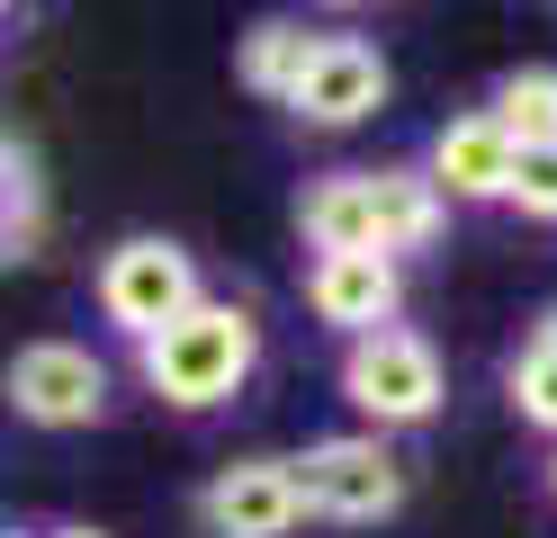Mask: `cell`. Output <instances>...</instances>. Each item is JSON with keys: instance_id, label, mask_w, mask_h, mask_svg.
Listing matches in <instances>:
<instances>
[{"instance_id": "1", "label": "cell", "mask_w": 557, "mask_h": 538, "mask_svg": "<svg viewBox=\"0 0 557 538\" xmlns=\"http://www.w3.org/2000/svg\"><path fill=\"white\" fill-rule=\"evenodd\" d=\"M135 359H145V386L162 395V404L207 413V404H225V395L252 377L261 323H252V305H234V297H198L181 323H162L153 341H135Z\"/></svg>"}, {"instance_id": "2", "label": "cell", "mask_w": 557, "mask_h": 538, "mask_svg": "<svg viewBox=\"0 0 557 538\" xmlns=\"http://www.w3.org/2000/svg\"><path fill=\"white\" fill-rule=\"evenodd\" d=\"M342 395L377 422V430H405V422H432L441 413V350L423 333H405V323H387V333H360L351 359H342Z\"/></svg>"}, {"instance_id": "3", "label": "cell", "mask_w": 557, "mask_h": 538, "mask_svg": "<svg viewBox=\"0 0 557 538\" xmlns=\"http://www.w3.org/2000/svg\"><path fill=\"white\" fill-rule=\"evenodd\" d=\"M189 305H198V270H189L181 242L135 234V242H117L109 261H99V314H109L126 341H153L162 323H181Z\"/></svg>"}, {"instance_id": "4", "label": "cell", "mask_w": 557, "mask_h": 538, "mask_svg": "<svg viewBox=\"0 0 557 538\" xmlns=\"http://www.w3.org/2000/svg\"><path fill=\"white\" fill-rule=\"evenodd\" d=\"M288 485H297V512L387 521L396 502H405V466L377 449V440H315L306 458H288Z\"/></svg>"}, {"instance_id": "5", "label": "cell", "mask_w": 557, "mask_h": 538, "mask_svg": "<svg viewBox=\"0 0 557 538\" xmlns=\"http://www.w3.org/2000/svg\"><path fill=\"white\" fill-rule=\"evenodd\" d=\"M0 386H10V404L27 422H46V430H82V422L109 413V368H99L82 341H27Z\"/></svg>"}, {"instance_id": "6", "label": "cell", "mask_w": 557, "mask_h": 538, "mask_svg": "<svg viewBox=\"0 0 557 538\" xmlns=\"http://www.w3.org/2000/svg\"><path fill=\"white\" fill-rule=\"evenodd\" d=\"M288 108L306 126H360L387 108V54L369 46V36H315V54H306Z\"/></svg>"}, {"instance_id": "7", "label": "cell", "mask_w": 557, "mask_h": 538, "mask_svg": "<svg viewBox=\"0 0 557 538\" xmlns=\"http://www.w3.org/2000/svg\"><path fill=\"white\" fill-rule=\"evenodd\" d=\"M198 521L216 538H288L306 512H297V485H288V458H243L225 466L216 485L198 493Z\"/></svg>"}, {"instance_id": "8", "label": "cell", "mask_w": 557, "mask_h": 538, "mask_svg": "<svg viewBox=\"0 0 557 538\" xmlns=\"http://www.w3.org/2000/svg\"><path fill=\"white\" fill-rule=\"evenodd\" d=\"M396 297H405V278L396 261H377V251H324L315 278H306V305H315L333 333H387L396 323Z\"/></svg>"}, {"instance_id": "9", "label": "cell", "mask_w": 557, "mask_h": 538, "mask_svg": "<svg viewBox=\"0 0 557 538\" xmlns=\"http://www.w3.org/2000/svg\"><path fill=\"white\" fill-rule=\"evenodd\" d=\"M504 171H512V143L485 126V108H476V117H449L432 135V162H423V179L441 189V207L449 198H504Z\"/></svg>"}, {"instance_id": "10", "label": "cell", "mask_w": 557, "mask_h": 538, "mask_svg": "<svg viewBox=\"0 0 557 538\" xmlns=\"http://www.w3.org/2000/svg\"><path fill=\"white\" fill-rule=\"evenodd\" d=\"M369 179V215H377V251H423L432 234H441V189L413 162H387V171H360Z\"/></svg>"}, {"instance_id": "11", "label": "cell", "mask_w": 557, "mask_h": 538, "mask_svg": "<svg viewBox=\"0 0 557 538\" xmlns=\"http://www.w3.org/2000/svg\"><path fill=\"white\" fill-rule=\"evenodd\" d=\"M297 225H306V242H315V261H324V251H377L369 179H360V171L315 179V189H306V207H297ZM377 261H387V251H377Z\"/></svg>"}, {"instance_id": "12", "label": "cell", "mask_w": 557, "mask_h": 538, "mask_svg": "<svg viewBox=\"0 0 557 538\" xmlns=\"http://www.w3.org/2000/svg\"><path fill=\"white\" fill-rule=\"evenodd\" d=\"M46 242V179H37V153L0 135V261H27Z\"/></svg>"}, {"instance_id": "13", "label": "cell", "mask_w": 557, "mask_h": 538, "mask_svg": "<svg viewBox=\"0 0 557 538\" xmlns=\"http://www.w3.org/2000/svg\"><path fill=\"white\" fill-rule=\"evenodd\" d=\"M485 126H495L512 153H531V143H557V72H512V82H495V108H485Z\"/></svg>"}, {"instance_id": "14", "label": "cell", "mask_w": 557, "mask_h": 538, "mask_svg": "<svg viewBox=\"0 0 557 538\" xmlns=\"http://www.w3.org/2000/svg\"><path fill=\"white\" fill-rule=\"evenodd\" d=\"M306 54H315V27L270 18V27L243 36V82H252L261 99H288V90H297V72H306Z\"/></svg>"}, {"instance_id": "15", "label": "cell", "mask_w": 557, "mask_h": 538, "mask_svg": "<svg viewBox=\"0 0 557 538\" xmlns=\"http://www.w3.org/2000/svg\"><path fill=\"white\" fill-rule=\"evenodd\" d=\"M504 386H512V413H521V422L557 430V359H548V350H521Z\"/></svg>"}, {"instance_id": "16", "label": "cell", "mask_w": 557, "mask_h": 538, "mask_svg": "<svg viewBox=\"0 0 557 538\" xmlns=\"http://www.w3.org/2000/svg\"><path fill=\"white\" fill-rule=\"evenodd\" d=\"M504 198H512L521 215H557V143H531V153H512Z\"/></svg>"}, {"instance_id": "17", "label": "cell", "mask_w": 557, "mask_h": 538, "mask_svg": "<svg viewBox=\"0 0 557 538\" xmlns=\"http://www.w3.org/2000/svg\"><path fill=\"white\" fill-rule=\"evenodd\" d=\"M531 350H548V359H557V305L540 314V333H531Z\"/></svg>"}, {"instance_id": "18", "label": "cell", "mask_w": 557, "mask_h": 538, "mask_svg": "<svg viewBox=\"0 0 557 538\" xmlns=\"http://www.w3.org/2000/svg\"><path fill=\"white\" fill-rule=\"evenodd\" d=\"M54 538H99V529H54Z\"/></svg>"}, {"instance_id": "19", "label": "cell", "mask_w": 557, "mask_h": 538, "mask_svg": "<svg viewBox=\"0 0 557 538\" xmlns=\"http://www.w3.org/2000/svg\"><path fill=\"white\" fill-rule=\"evenodd\" d=\"M548 485H557V466H548Z\"/></svg>"}]
</instances>
